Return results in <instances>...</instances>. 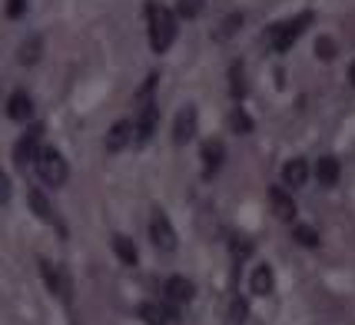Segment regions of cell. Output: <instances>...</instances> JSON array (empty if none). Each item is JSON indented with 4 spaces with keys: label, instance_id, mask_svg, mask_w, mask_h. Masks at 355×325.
<instances>
[{
    "label": "cell",
    "instance_id": "obj_1",
    "mask_svg": "<svg viewBox=\"0 0 355 325\" xmlns=\"http://www.w3.org/2000/svg\"><path fill=\"white\" fill-rule=\"evenodd\" d=\"M146 20H150V46L156 53H166L170 44L176 40V14L166 10L163 3H146Z\"/></svg>",
    "mask_w": 355,
    "mask_h": 325
},
{
    "label": "cell",
    "instance_id": "obj_2",
    "mask_svg": "<svg viewBox=\"0 0 355 325\" xmlns=\"http://www.w3.org/2000/svg\"><path fill=\"white\" fill-rule=\"evenodd\" d=\"M37 176L46 186H63L70 179V166H67V159L60 156V150L40 146V153H37Z\"/></svg>",
    "mask_w": 355,
    "mask_h": 325
},
{
    "label": "cell",
    "instance_id": "obj_3",
    "mask_svg": "<svg viewBox=\"0 0 355 325\" xmlns=\"http://www.w3.org/2000/svg\"><path fill=\"white\" fill-rule=\"evenodd\" d=\"M309 24H312V14L306 10V14H299V17H293V20H286V24L272 27V30H269V44H272V50H276V53H286V50L306 33Z\"/></svg>",
    "mask_w": 355,
    "mask_h": 325
},
{
    "label": "cell",
    "instance_id": "obj_4",
    "mask_svg": "<svg viewBox=\"0 0 355 325\" xmlns=\"http://www.w3.org/2000/svg\"><path fill=\"white\" fill-rule=\"evenodd\" d=\"M150 239H153V246L163 249V252H173V249H176V229H173V222L166 219L163 209H153V213H150Z\"/></svg>",
    "mask_w": 355,
    "mask_h": 325
},
{
    "label": "cell",
    "instance_id": "obj_5",
    "mask_svg": "<svg viewBox=\"0 0 355 325\" xmlns=\"http://www.w3.org/2000/svg\"><path fill=\"white\" fill-rule=\"evenodd\" d=\"M40 139H44V126L33 123L24 137H20V143L14 146V163L24 170V166H31L33 159H37V153H40Z\"/></svg>",
    "mask_w": 355,
    "mask_h": 325
},
{
    "label": "cell",
    "instance_id": "obj_6",
    "mask_svg": "<svg viewBox=\"0 0 355 325\" xmlns=\"http://www.w3.org/2000/svg\"><path fill=\"white\" fill-rule=\"evenodd\" d=\"M40 276L46 279V286H50V292L57 295V299H70L73 295V286H70V276L63 272L60 265L46 263V259H40Z\"/></svg>",
    "mask_w": 355,
    "mask_h": 325
},
{
    "label": "cell",
    "instance_id": "obj_7",
    "mask_svg": "<svg viewBox=\"0 0 355 325\" xmlns=\"http://www.w3.org/2000/svg\"><path fill=\"white\" fill-rule=\"evenodd\" d=\"M156 120H159V109H156V103H153V100H146V103H139V120H137V123H133V139H137L139 146H143L146 139L153 137Z\"/></svg>",
    "mask_w": 355,
    "mask_h": 325
},
{
    "label": "cell",
    "instance_id": "obj_8",
    "mask_svg": "<svg viewBox=\"0 0 355 325\" xmlns=\"http://www.w3.org/2000/svg\"><path fill=\"white\" fill-rule=\"evenodd\" d=\"M196 120H200L196 107H183L180 113H176V123H173V139H176L180 146H186V143L193 139V133H196Z\"/></svg>",
    "mask_w": 355,
    "mask_h": 325
},
{
    "label": "cell",
    "instance_id": "obj_9",
    "mask_svg": "<svg viewBox=\"0 0 355 325\" xmlns=\"http://www.w3.org/2000/svg\"><path fill=\"white\" fill-rule=\"evenodd\" d=\"M139 319L146 325H173L176 322V312L170 306H159V302H143L139 306Z\"/></svg>",
    "mask_w": 355,
    "mask_h": 325
},
{
    "label": "cell",
    "instance_id": "obj_10",
    "mask_svg": "<svg viewBox=\"0 0 355 325\" xmlns=\"http://www.w3.org/2000/svg\"><path fill=\"white\" fill-rule=\"evenodd\" d=\"M269 206H272V213H276L282 222H289V219L295 216L293 196H289L286 189H279V186H269Z\"/></svg>",
    "mask_w": 355,
    "mask_h": 325
},
{
    "label": "cell",
    "instance_id": "obj_11",
    "mask_svg": "<svg viewBox=\"0 0 355 325\" xmlns=\"http://www.w3.org/2000/svg\"><path fill=\"white\" fill-rule=\"evenodd\" d=\"M163 292H166V302L186 306V302L193 299V292H196V289H193V282H189V279L173 276V279H166V289H163Z\"/></svg>",
    "mask_w": 355,
    "mask_h": 325
},
{
    "label": "cell",
    "instance_id": "obj_12",
    "mask_svg": "<svg viewBox=\"0 0 355 325\" xmlns=\"http://www.w3.org/2000/svg\"><path fill=\"white\" fill-rule=\"evenodd\" d=\"M130 143H133V123H130V120H120V123L110 126V133H107V150L110 153H120V150L130 146Z\"/></svg>",
    "mask_w": 355,
    "mask_h": 325
},
{
    "label": "cell",
    "instance_id": "obj_13",
    "mask_svg": "<svg viewBox=\"0 0 355 325\" xmlns=\"http://www.w3.org/2000/svg\"><path fill=\"white\" fill-rule=\"evenodd\" d=\"M223 166V146H219V139H209V143H202V173H206V179H213Z\"/></svg>",
    "mask_w": 355,
    "mask_h": 325
},
{
    "label": "cell",
    "instance_id": "obj_14",
    "mask_svg": "<svg viewBox=\"0 0 355 325\" xmlns=\"http://www.w3.org/2000/svg\"><path fill=\"white\" fill-rule=\"evenodd\" d=\"M27 202H31V209H33V216H37V219H44V222H53L57 229H63L60 222H57V216H53V206H50V200H46L40 189H31V193H27Z\"/></svg>",
    "mask_w": 355,
    "mask_h": 325
},
{
    "label": "cell",
    "instance_id": "obj_15",
    "mask_svg": "<svg viewBox=\"0 0 355 325\" xmlns=\"http://www.w3.org/2000/svg\"><path fill=\"white\" fill-rule=\"evenodd\" d=\"M7 116L17 120V123H24V120H31L33 116V103H31V96H27L24 90L10 96V103H7Z\"/></svg>",
    "mask_w": 355,
    "mask_h": 325
},
{
    "label": "cell",
    "instance_id": "obj_16",
    "mask_svg": "<svg viewBox=\"0 0 355 325\" xmlns=\"http://www.w3.org/2000/svg\"><path fill=\"white\" fill-rule=\"evenodd\" d=\"M282 179H286V186H302L309 179V163L306 159H289L286 170H282Z\"/></svg>",
    "mask_w": 355,
    "mask_h": 325
},
{
    "label": "cell",
    "instance_id": "obj_17",
    "mask_svg": "<svg viewBox=\"0 0 355 325\" xmlns=\"http://www.w3.org/2000/svg\"><path fill=\"white\" fill-rule=\"evenodd\" d=\"M315 176H319L322 186H336L339 183V159L336 156H322L319 166H315Z\"/></svg>",
    "mask_w": 355,
    "mask_h": 325
},
{
    "label": "cell",
    "instance_id": "obj_18",
    "mask_svg": "<svg viewBox=\"0 0 355 325\" xmlns=\"http://www.w3.org/2000/svg\"><path fill=\"white\" fill-rule=\"evenodd\" d=\"M249 286H252V292L256 295H269L272 292V269L269 265H256V272L249 279Z\"/></svg>",
    "mask_w": 355,
    "mask_h": 325
},
{
    "label": "cell",
    "instance_id": "obj_19",
    "mask_svg": "<svg viewBox=\"0 0 355 325\" xmlns=\"http://www.w3.org/2000/svg\"><path fill=\"white\" fill-rule=\"evenodd\" d=\"M113 252H116L126 265H137V246H133L130 236H113Z\"/></svg>",
    "mask_w": 355,
    "mask_h": 325
},
{
    "label": "cell",
    "instance_id": "obj_20",
    "mask_svg": "<svg viewBox=\"0 0 355 325\" xmlns=\"http://www.w3.org/2000/svg\"><path fill=\"white\" fill-rule=\"evenodd\" d=\"M230 93H232V100H243V96H246V77H243V63H232V67H230Z\"/></svg>",
    "mask_w": 355,
    "mask_h": 325
},
{
    "label": "cell",
    "instance_id": "obj_21",
    "mask_svg": "<svg viewBox=\"0 0 355 325\" xmlns=\"http://www.w3.org/2000/svg\"><path fill=\"white\" fill-rule=\"evenodd\" d=\"M239 24H243V14H230L226 20H223V27L216 30V40H230L232 33L239 30Z\"/></svg>",
    "mask_w": 355,
    "mask_h": 325
},
{
    "label": "cell",
    "instance_id": "obj_22",
    "mask_svg": "<svg viewBox=\"0 0 355 325\" xmlns=\"http://www.w3.org/2000/svg\"><path fill=\"white\" fill-rule=\"evenodd\" d=\"M295 243H302V246H309V249H315L319 246V232L312 229V226H295Z\"/></svg>",
    "mask_w": 355,
    "mask_h": 325
},
{
    "label": "cell",
    "instance_id": "obj_23",
    "mask_svg": "<svg viewBox=\"0 0 355 325\" xmlns=\"http://www.w3.org/2000/svg\"><path fill=\"white\" fill-rule=\"evenodd\" d=\"M176 14L186 17V20L200 17L202 14V0H180V3H176Z\"/></svg>",
    "mask_w": 355,
    "mask_h": 325
},
{
    "label": "cell",
    "instance_id": "obj_24",
    "mask_svg": "<svg viewBox=\"0 0 355 325\" xmlns=\"http://www.w3.org/2000/svg\"><path fill=\"white\" fill-rule=\"evenodd\" d=\"M230 126L236 130V133H249L252 130V120H249L243 109H232V116H230Z\"/></svg>",
    "mask_w": 355,
    "mask_h": 325
},
{
    "label": "cell",
    "instance_id": "obj_25",
    "mask_svg": "<svg viewBox=\"0 0 355 325\" xmlns=\"http://www.w3.org/2000/svg\"><path fill=\"white\" fill-rule=\"evenodd\" d=\"M40 57V40L33 37V40H27V44L20 46V63H33Z\"/></svg>",
    "mask_w": 355,
    "mask_h": 325
},
{
    "label": "cell",
    "instance_id": "obj_26",
    "mask_svg": "<svg viewBox=\"0 0 355 325\" xmlns=\"http://www.w3.org/2000/svg\"><path fill=\"white\" fill-rule=\"evenodd\" d=\"M249 252H252V243L243 239V236H236V239H232V256H236V259H246Z\"/></svg>",
    "mask_w": 355,
    "mask_h": 325
},
{
    "label": "cell",
    "instance_id": "obj_27",
    "mask_svg": "<svg viewBox=\"0 0 355 325\" xmlns=\"http://www.w3.org/2000/svg\"><path fill=\"white\" fill-rule=\"evenodd\" d=\"M315 53H319L322 60H332V57H336V46H332V40H319V44H315Z\"/></svg>",
    "mask_w": 355,
    "mask_h": 325
},
{
    "label": "cell",
    "instance_id": "obj_28",
    "mask_svg": "<svg viewBox=\"0 0 355 325\" xmlns=\"http://www.w3.org/2000/svg\"><path fill=\"white\" fill-rule=\"evenodd\" d=\"M232 322L236 325L246 322V302H243V299H236V302H232Z\"/></svg>",
    "mask_w": 355,
    "mask_h": 325
},
{
    "label": "cell",
    "instance_id": "obj_29",
    "mask_svg": "<svg viewBox=\"0 0 355 325\" xmlns=\"http://www.w3.org/2000/svg\"><path fill=\"white\" fill-rule=\"evenodd\" d=\"M27 0H7V17H24Z\"/></svg>",
    "mask_w": 355,
    "mask_h": 325
},
{
    "label": "cell",
    "instance_id": "obj_30",
    "mask_svg": "<svg viewBox=\"0 0 355 325\" xmlns=\"http://www.w3.org/2000/svg\"><path fill=\"white\" fill-rule=\"evenodd\" d=\"M7 200H10V179L0 173V202H7Z\"/></svg>",
    "mask_w": 355,
    "mask_h": 325
},
{
    "label": "cell",
    "instance_id": "obj_31",
    "mask_svg": "<svg viewBox=\"0 0 355 325\" xmlns=\"http://www.w3.org/2000/svg\"><path fill=\"white\" fill-rule=\"evenodd\" d=\"M349 80H352V87H355V63L349 67Z\"/></svg>",
    "mask_w": 355,
    "mask_h": 325
}]
</instances>
